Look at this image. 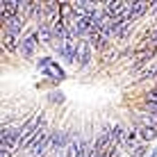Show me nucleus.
I'll return each mask as SVG.
<instances>
[{"label":"nucleus","instance_id":"obj_1","mask_svg":"<svg viewBox=\"0 0 157 157\" xmlns=\"http://www.w3.org/2000/svg\"><path fill=\"white\" fill-rule=\"evenodd\" d=\"M41 48V36H39V32H36V28L30 32L28 36H23L21 39V46H18V52L23 55V59H32L36 55V50Z\"/></svg>","mask_w":157,"mask_h":157},{"label":"nucleus","instance_id":"obj_2","mask_svg":"<svg viewBox=\"0 0 157 157\" xmlns=\"http://www.w3.org/2000/svg\"><path fill=\"white\" fill-rule=\"evenodd\" d=\"M150 12V0H128V14L125 18L130 23H134L137 18H141L144 14Z\"/></svg>","mask_w":157,"mask_h":157},{"label":"nucleus","instance_id":"obj_3","mask_svg":"<svg viewBox=\"0 0 157 157\" xmlns=\"http://www.w3.org/2000/svg\"><path fill=\"white\" fill-rule=\"evenodd\" d=\"M0 23H2V34H12V36H16V39H18V36L23 34L28 21H23L21 16H14V18H2Z\"/></svg>","mask_w":157,"mask_h":157},{"label":"nucleus","instance_id":"obj_4","mask_svg":"<svg viewBox=\"0 0 157 157\" xmlns=\"http://www.w3.org/2000/svg\"><path fill=\"white\" fill-rule=\"evenodd\" d=\"M132 128L139 132L141 144H148V141H155V139H157V128H155V125H146V123L137 121V118H132Z\"/></svg>","mask_w":157,"mask_h":157},{"label":"nucleus","instance_id":"obj_5","mask_svg":"<svg viewBox=\"0 0 157 157\" xmlns=\"http://www.w3.org/2000/svg\"><path fill=\"white\" fill-rule=\"evenodd\" d=\"M21 14V0H2L0 2V21L2 18H14Z\"/></svg>","mask_w":157,"mask_h":157},{"label":"nucleus","instance_id":"obj_6","mask_svg":"<svg viewBox=\"0 0 157 157\" xmlns=\"http://www.w3.org/2000/svg\"><path fill=\"white\" fill-rule=\"evenodd\" d=\"M41 75H46V78H52V80H66V71H64V68L59 66L55 59L50 62V66L41 68Z\"/></svg>","mask_w":157,"mask_h":157},{"label":"nucleus","instance_id":"obj_7","mask_svg":"<svg viewBox=\"0 0 157 157\" xmlns=\"http://www.w3.org/2000/svg\"><path fill=\"white\" fill-rule=\"evenodd\" d=\"M125 134H128V125H123V123H114V125H112V139H114V144L121 150H123V146H125Z\"/></svg>","mask_w":157,"mask_h":157},{"label":"nucleus","instance_id":"obj_8","mask_svg":"<svg viewBox=\"0 0 157 157\" xmlns=\"http://www.w3.org/2000/svg\"><path fill=\"white\" fill-rule=\"evenodd\" d=\"M91 59H94V48H91V43L84 39V41H82V55H80L78 68H80V71H84V68L91 64Z\"/></svg>","mask_w":157,"mask_h":157},{"label":"nucleus","instance_id":"obj_9","mask_svg":"<svg viewBox=\"0 0 157 157\" xmlns=\"http://www.w3.org/2000/svg\"><path fill=\"white\" fill-rule=\"evenodd\" d=\"M18 46H21V39H16L12 34H2V50L5 52L14 55V52H18Z\"/></svg>","mask_w":157,"mask_h":157},{"label":"nucleus","instance_id":"obj_10","mask_svg":"<svg viewBox=\"0 0 157 157\" xmlns=\"http://www.w3.org/2000/svg\"><path fill=\"white\" fill-rule=\"evenodd\" d=\"M141 100H150V102H157V86H150L148 91L144 94V98Z\"/></svg>","mask_w":157,"mask_h":157},{"label":"nucleus","instance_id":"obj_11","mask_svg":"<svg viewBox=\"0 0 157 157\" xmlns=\"http://www.w3.org/2000/svg\"><path fill=\"white\" fill-rule=\"evenodd\" d=\"M146 153H148V146H146V144H139L137 148H134L132 157H146Z\"/></svg>","mask_w":157,"mask_h":157},{"label":"nucleus","instance_id":"obj_12","mask_svg":"<svg viewBox=\"0 0 157 157\" xmlns=\"http://www.w3.org/2000/svg\"><path fill=\"white\" fill-rule=\"evenodd\" d=\"M148 157H157V148H153V150H150V155Z\"/></svg>","mask_w":157,"mask_h":157}]
</instances>
